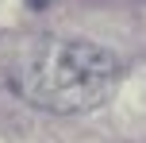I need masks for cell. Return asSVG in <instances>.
Wrapping results in <instances>:
<instances>
[{
    "mask_svg": "<svg viewBox=\"0 0 146 143\" xmlns=\"http://www.w3.org/2000/svg\"><path fill=\"white\" fill-rule=\"evenodd\" d=\"M8 81L38 108L88 112L115 93L119 58L85 39H42L15 58Z\"/></svg>",
    "mask_w": 146,
    "mask_h": 143,
    "instance_id": "6da1fadb",
    "label": "cell"
},
{
    "mask_svg": "<svg viewBox=\"0 0 146 143\" xmlns=\"http://www.w3.org/2000/svg\"><path fill=\"white\" fill-rule=\"evenodd\" d=\"M46 4H50V0H27V8H35V12H42Z\"/></svg>",
    "mask_w": 146,
    "mask_h": 143,
    "instance_id": "7a4b0ae2",
    "label": "cell"
}]
</instances>
